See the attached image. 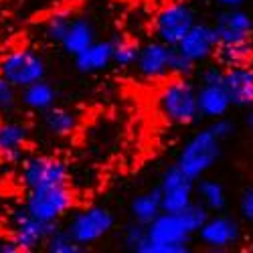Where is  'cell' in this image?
Instances as JSON below:
<instances>
[{"mask_svg": "<svg viewBox=\"0 0 253 253\" xmlns=\"http://www.w3.org/2000/svg\"><path fill=\"white\" fill-rule=\"evenodd\" d=\"M211 213L201 203H191L178 213H162L146 225V241L136 253H186L188 241L197 235Z\"/></svg>", "mask_w": 253, "mask_h": 253, "instance_id": "obj_1", "label": "cell"}, {"mask_svg": "<svg viewBox=\"0 0 253 253\" xmlns=\"http://www.w3.org/2000/svg\"><path fill=\"white\" fill-rule=\"evenodd\" d=\"M158 110L166 122L174 126H191L201 118L197 87L188 77H172L158 93Z\"/></svg>", "mask_w": 253, "mask_h": 253, "instance_id": "obj_2", "label": "cell"}, {"mask_svg": "<svg viewBox=\"0 0 253 253\" xmlns=\"http://www.w3.org/2000/svg\"><path fill=\"white\" fill-rule=\"evenodd\" d=\"M221 142L209 128L197 132L180 150L176 166L193 180L203 178L221 158Z\"/></svg>", "mask_w": 253, "mask_h": 253, "instance_id": "obj_3", "label": "cell"}, {"mask_svg": "<svg viewBox=\"0 0 253 253\" xmlns=\"http://www.w3.org/2000/svg\"><path fill=\"white\" fill-rule=\"evenodd\" d=\"M0 75L16 89H23L47 77V63L37 51L14 49L0 59Z\"/></svg>", "mask_w": 253, "mask_h": 253, "instance_id": "obj_4", "label": "cell"}, {"mask_svg": "<svg viewBox=\"0 0 253 253\" xmlns=\"http://www.w3.org/2000/svg\"><path fill=\"white\" fill-rule=\"evenodd\" d=\"M73 207V193L67 188V184L57 186H45L29 191L25 209L41 221L47 223H59Z\"/></svg>", "mask_w": 253, "mask_h": 253, "instance_id": "obj_5", "label": "cell"}, {"mask_svg": "<svg viewBox=\"0 0 253 253\" xmlns=\"http://www.w3.org/2000/svg\"><path fill=\"white\" fill-rule=\"evenodd\" d=\"M116 225V217L108 207H87L79 211L77 215H73V219L69 221V225L65 227L71 237L85 249L87 245H93L97 241H101L105 235L110 233Z\"/></svg>", "mask_w": 253, "mask_h": 253, "instance_id": "obj_6", "label": "cell"}, {"mask_svg": "<svg viewBox=\"0 0 253 253\" xmlns=\"http://www.w3.org/2000/svg\"><path fill=\"white\" fill-rule=\"evenodd\" d=\"M67 178H69V166L59 156L39 154V156H31V158L23 160L20 180L27 186V191L67 184Z\"/></svg>", "mask_w": 253, "mask_h": 253, "instance_id": "obj_7", "label": "cell"}, {"mask_svg": "<svg viewBox=\"0 0 253 253\" xmlns=\"http://www.w3.org/2000/svg\"><path fill=\"white\" fill-rule=\"evenodd\" d=\"M195 23V10L186 2H170L158 10L154 18V33L158 41L174 47Z\"/></svg>", "mask_w": 253, "mask_h": 253, "instance_id": "obj_8", "label": "cell"}, {"mask_svg": "<svg viewBox=\"0 0 253 253\" xmlns=\"http://www.w3.org/2000/svg\"><path fill=\"white\" fill-rule=\"evenodd\" d=\"M195 182L188 174H184L180 168L174 164L162 174L160 180V201H162V211L166 213H178V211L186 209L193 203L195 197Z\"/></svg>", "mask_w": 253, "mask_h": 253, "instance_id": "obj_9", "label": "cell"}, {"mask_svg": "<svg viewBox=\"0 0 253 253\" xmlns=\"http://www.w3.org/2000/svg\"><path fill=\"white\" fill-rule=\"evenodd\" d=\"M59 227V223H47L33 217L23 207L12 215V239L20 251H35L39 245H45L49 235Z\"/></svg>", "mask_w": 253, "mask_h": 253, "instance_id": "obj_10", "label": "cell"}, {"mask_svg": "<svg viewBox=\"0 0 253 253\" xmlns=\"http://www.w3.org/2000/svg\"><path fill=\"white\" fill-rule=\"evenodd\" d=\"M197 237L205 247L215 249V251H223V249H229V247L239 243L241 225L229 215L213 213L201 225V229L197 231Z\"/></svg>", "mask_w": 253, "mask_h": 253, "instance_id": "obj_11", "label": "cell"}, {"mask_svg": "<svg viewBox=\"0 0 253 253\" xmlns=\"http://www.w3.org/2000/svg\"><path fill=\"white\" fill-rule=\"evenodd\" d=\"M217 47H219L217 33L213 25H207V23H195L188 29V33L174 45V49L182 53L186 59H191L195 65L213 57Z\"/></svg>", "mask_w": 253, "mask_h": 253, "instance_id": "obj_12", "label": "cell"}, {"mask_svg": "<svg viewBox=\"0 0 253 253\" xmlns=\"http://www.w3.org/2000/svg\"><path fill=\"white\" fill-rule=\"evenodd\" d=\"M219 45H231V43H251L253 39V16L241 6L225 8L213 25Z\"/></svg>", "mask_w": 253, "mask_h": 253, "instance_id": "obj_13", "label": "cell"}, {"mask_svg": "<svg viewBox=\"0 0 253 253\" xmlns=\"http://www.w3.org/2000/svg\"><path fill=\"white\" fill-rule=\"evenodd\" d=\"M170 53L172 47L162 43V41H150L140 47L136 69L144 79H160L168 75V65H170Z\"/></svg>", "mask_w": 253, "mask_h": 253, "instance_id": "obj_14", "label": "cell"}, {"mask_svg": "<svg viewBox=\"0 0 253 253\" xmlns=\"http://www.w3.org/2000/svg\"><path fill=\"white\" fill-rule=\"evenodd\" d=\"M223 87L235 108H251L253 105V67L245 65L225 67Z\"/></svg>", "mask_w": 253, "mask_h": 253, "instance_id": "obj_15", "label": "cell"}, {"mask_svg": "<svg viewBox=\"0 0 253 253\" xmlns=\"http://www.w3.org/2000/svg\"><path fill=\"white\" fill-rule=\"evenodd\" d=\"M31 140V128L20 120L0 122V158L18 162Z\"/></svg>", "mask_w": 253, "mask_h": 253, "instance_id": "obj_16", "label": "cell"}, {"mask_svg": "<svg viewBox=\"0 0 253 253\" xmlns=\"http://www.w3.org/2000/svg\"><path fill=\"white\" fill-rule=\"evenodd\" d=\"M197 101L201 116L209 120L223 118L233 108L223 83H201V87H197Z\"/></svg>", "mask_w": 253, "mask_h": 253, "instance_id": "obj_17", "label": "cell"}, {"mask_svg": "<svg viewBox=\"0 0 253 253\" xmlns=\"http://www.w3.org/2000/svg\"><path fill=\"white\" fill-rule=\"evenodd\" d=\"M75 67L81 73H99L112 65V41H93L75 57Z\"/></svg>", "mask_w": 253, "mask_h": 253, "instance_id": "obj_18", "label": "cell"}, {"mask_svg": "<svg viewBox=\"0 0 253 253\" xmlns=\"http://www.w3.org/2000/svg\"><path fill=\"white\" fill-rule=\"evenodd\" d=\"M18 99L23 101V105L31 112H37V114H43L47 112L49 108L57 103V89L51 85L47 79H39L31 85L18 89Z\"/></svg>", "mask_w": 253, "mask_h": 253, "instance_id": "obj_19", "label": "cell"}, {"mask_svg": "<svg viewBox=\"0 0 253 253\" xmlns=\"http://www.w3.org/2000/svg\"><path fill=\"white\" fill-rule=\"evenodd\" d=\"M43 126L45 130L55 138H69L79 126V116L63 105H53L43 112Z\"/></svg>", "mask_w": 253, "mask_h": 253, "instance_id": "obj_20", "label": "cell"}, {"mask_svg": "<svg viewBox=\"0 0 253 253\" xmlns=\"http://www.w3.org/2000/svg\"><path fill=\"white\" fill-rule=\"evenodd\" d=\"M95 41V29L87 18H73L71 25L65 33V37L61 39V49L67 55L75 57L77 53H81L85 47H89Z\"/></svg>", "mask_w": 253, "mask_h": 253, "instance_id": "obj_21", "label": "cell"}, {"mask_svg": "<svg viewBox=\"0 0 253 253\" xmlns=\"http://www.w3.org/2000/svg\"><path fill=\"white\" fill-rule=\"evenodd\" d=\"M130 213H132V219L136 223H142V225H148L150 221H154L162 213V201H160L158 186L152 188V191H146V193L138 195L130 203Z\"/></svg>", "mask_w": 253, "mask_h": 253, "instance_id": "obj_22", "label": "cell"}, {"mask_svg": "<svg viewBox=\"0 0 253 253\" xmlns=\"http://www.w3.org/2000/svg\"><path fill=\"white\" fill-rule=\"evenodd\" d=\"M195 191L199 195V203L209 213H223L227 207V193L225 186L215 178H203L195 184Z\"/></svg>", "mask_w": 253, "mask_h": 253, "instance_id": "obj_23", "label": "cell"}, {"mask_svg": "<svg viewBox=\"0 0 253 253\" xmlns=\"http://www.w3.org/2000/svg\"><path fill=\"white\" fill-rule=\"evenodd\" d=\"M217 59L223 67H233V65H245L253 57L251 43H231V45H219L215 51Z\"/></svg>", "mask_w": 253, "mask_h": 253, "instance_id": "obj_24", "label": "cell"}, {"mask_svg": "<svg viewBox=\"0 0 253 253\" xmlns=\"http://www.w3.org/2000/svg\"><path fill=\"white\" fill-rule=\"evenodd\" d=\"M138 51L140 47L136 43H132L130 39H116L112 41V65L118 67H134L136 59H138Z\"/></svg>", "mask_w": 253, "mask_h": 253, "instance_id": "obj_25", "label": "cell"}, {"mask_svg": "<svg viewBox=\"0 0 253 253\" xmlns=\"http://www.w3.org/2000/svg\"><path fill=\"white\" fill-rule=\"evenodd\" d=\"M45 247L51 253H79V251H83V247L71 237L69 231L59 229V227L49 235V239L45 241Z\"/></svg>", "mask_w": 253, "mask_h": 253, "instance_id": "obj_26", "label": "cell"}, {"mask_svg": "<svg viewBox=\"0 0 253 253\" xmlns=\"http://www.w3.org/2000/svg\"><path fill=\"white\" fill-rule=\"evenodd\" d=\"M71 20H73V16H71V12H67V10H59V12L51 14V16L47 18V23H45V35H47V39L59 45L61 39L65 37L67 29H69V25H71Z\"/></svg>", "mask_w": 253, "mask_h": 253, "instance_id": "obj_27", "label": "cell"}, {"mask_svg": "<svg viewBox=\"0 0 253 253\" xmlns=\"http://www.w3.org/2000/svg\"><path fill=\"white\" fill-rule=\"evenodd\" d=\"M193 71H195V63L191 59H186L182 53H178L172 47L170 65H168V75H172V77H188Z\"/></svg>", "mask_w": 253, "mask_h": 253, "instance_id": "obj_28", "label": "cell"}, {"mask_svg": "<svg viewBox=\"0 0 253 253\" xmlns=\"http://www.w3.org/2000/svg\"><path fill=\"white\" fill-rule=\"evenodd\" d=\"M16 103H18V89L0 75V116L12 112Z\"/></svg>", "mask_w": 253, "mask_h": 253, "instance_id": "obj_29", "label": "cell"}, {"mask_svg": "<svg viewBox=\"0 0 253 253\" xmlns=\"http://www.w3.org/2000/svg\"><path fill=\"white\" fill-rule=\"evenodd\" d=\"M144 241H146V225L134 221V223H130L128 227H126V231H124V243H126V247H128V249L138 251V247Z\"/></svg>", "mask_w": 253, "mask_h": 253, "instance_id": "obj_30", "label": "cell"}, {"mask_svg": "<svg viewBox=\"0 0 253 253\" xmlns=\"http://www.w3.org/2000/svg\"><path fill=\"white\" fill-rule=\"evenodd\" d=\"M209 130L213 132V134H215L219 140H227L231 134H233L235 126H233V122L227 120V118L223 116V118H215V120H213V124L209 126Z\"/></svg>", "mask_w": 253, "mask_h": 253, "instance_id": "obj_31", "label": "cell"}, {"mask_svg": "<svg viewBox=\"0 0 253 253\" xmlns=\"http://www.w3.org/2000/svg\"><path fill=\"white\" fill-rule=\"evenodd\" d=\"M239 213L245 221L253 223V184L249 188H245L241 199H239Z\"/></svg>", "mask_w": 253, "mask_h": 253, "instance_id": "obj_32", "label": "cell"}, {"mask_svg": "<svg viewBox=\"0 0 253 253\" xmlns=\"http://www.w3.org/2000/svg\"><path fill=\"white\" fill-rule=\"evenodd\" d=\"M223 73H225V67L221 65V63L207 65L201 71V83H223Z\"/></svg>", "mask_w": 253, "mask_h": 253, "instance_id": "obj_33", "label": "cell"}, {"mask_svg": "<svg viewBox=\"0 0 253 253\" xmlns=\"http://www.w3.org/2000/svg\"><path fill=\"white\" fill-rule=\"evenodd\" d=\"M18 245L14 243V239H0V253H18Z\"/></svg>", "mask_w": 253, "mask_h": 253, "instance_id": "obj_34", "label": "cell"}, {"mask_svg": "<svg viewBox=\"0 0 253 253\" xmlns=\"http://www.w3.org/2000/svg\"><path fill=\"white\" fill-rule=\"evenodd\" d=\"M217 4H221L223 8H235V6H243L247 0H215Z\"/></svg>", "mask_w": 253, "mask_h": 253, "instance_id": "obj_35", "label": "cell"}, {"mask_svg": "<svg viewBox=\"0 0 253 253\" xmlns=\"http://www.w3.org/2000/svg\"><path fill=\"white\" fill-rule=\"evenodd\" d=\"M245 124H247V128L253 130V105L249 108V112H247V116H245Z\"/></svg>", "mask_w": 253, "mask_h": 253, "instance_id": "obj_36", "label": "cell"}]
</instances>
